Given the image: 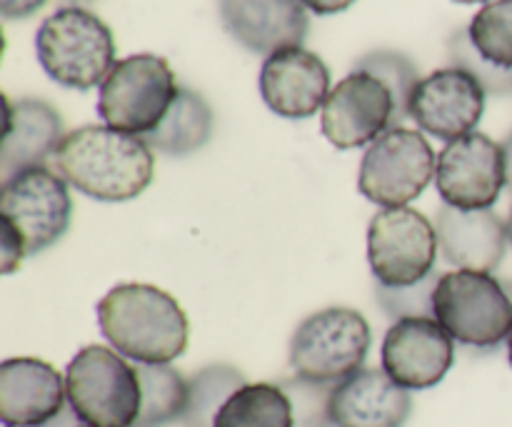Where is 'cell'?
Instances as JSON below:
<instances>
[{"label":"cell","mask_w":512,"mask_h":427,"mask_svg":"<svg viewBox=\"0 0 512 427\" xmlns=\"http://www.w3.org/2000/svg\"><path fill=\"white\" fill-rule=\"evenodd\" d=\"M505 288H508V293H510V298H512V283H505Z\"/></svg>","instance_id":"cell-37"},{"label":"cell","mask_w":512,"mask_h":427,"mask_svg":"<svg viewBox=\"0 0 512 427\" xmlns=\"http://www.w3.org/2000/svg\"><path fill=\"white\" fill-rule=\"evenodd\" d=\"M435 188L445 205L453 208H493L508 188L503 145L485 133H470L448 143L435 165Z\"/></svg>","instance_id":"cell-11"},{"label":"cell","mask_w":512,"mask_h":427,"mask_svg":"<svg viewBox=\"0 0 512 427\" xmlns=\"http://www.w3.org/2000/svg\"><path fill=\"white\" fill-rule=\"evenodd\" d=\"M180 85L170 63L160 55L140 53L118 60L100 85L98 115L120 133H153L168 115Z\"/></svg>","instance_id":"cell-7"},{"label":"cell","mask_w":512,"mask_h":427,"mask_svg":"<svg viewBox=\"0 0 512 427\" xmlns=\"http://www.w3.org/2000/svg\"><path fill=\"white\" fill-rule=\"evenodd\" d=\"M413 413V398L385 370H358L333 385L328 418L333 427H403Z\"/></svg>","instance_id":"cell-20"},{"label":"cell","mask_w":512,"mask_h":427,"mask_svg":"<svg viewBox=\"0 0 512 427\" xmlns=\"http://www.w3.org/2000/svg\"><path fill=\"white\" fill-rule=\"evenodd\" d=\"M73 200L68 183L55 170L28 168L5 180L0 190V223L20 235L25 253L53 248L70 228Z\"/></svg>","instance_id":"cell-10"},{"label":"cell","mask_w":512,"mask_h":427,"mask_svg":"<svg viewBox=\"0 0 512 427\" xmlns=\"http://www.w3.org/2000/svg\"><path fill=\"white\" fill-rule=\"evenodd\" d=\"M5 123L0 143V178L10 180L15 173L40 168L53 160L55 150L68 133H63V115L40 98H3Z\"/></svg>","instance_id":"cell-19"},{"label":"cell","mask_w":512,"mask_h":427,"mask_svg":"<svg viewBox=\"0 0 512 427\" xmlns=\"http://www.w3.org/2000/svg\"><path fill=\"white\" fill-rule=\"evenodd\" d=\"M53 170L78 193L100 203H125L153 183V148L110 125L70 130L53 155Z\"/></svg>","instance_id":"cell-1"},{"label":"cell","mask_w":512,"mask_h":427,"mask_svg":"<svg viewBox=\"0 0 512 427\" xmlns=\"http://www.w3.org/2000/svg\"><path fill=\"white\" fill-rule=\"evenodd\" d=\"M68 403L65 375L38 358H10L0 365V420L5 427H45Z\"/></svg>","instance_id":"cell-16"},{"label":"cell","mask_w":512,"mask_h":427,"mask_svg":"<svg viewBox=\"0 0 512 427\" xmlns=\"http://www.w3.org/2000/svg\"><path fill=\"white\" fill-rule=\"evenodd\" d=\"M283 390L293 400L295 427H330L328 398L333 385L308 383V380H283Z\"/></svg>","instance_id":"cell-29"},{"label":"cell","mask_w":512,"mask_h":427,"mask_svg":"<svg viewBox=\"0 0 512 427\" xmlns=\"http://www.w3.org/2000/svg\"><path fill=\"white\" fill-rule=\"evenodd\" d=\"M213 427H295L293 400L283 385L245 383L220 408Z\"/></svg>","instance_id":"cell-22"},{"label":"cell","mask_w":512,"mask_h":427,"mask_svg":"<svg viewBox=\"0 0 512 427\" xmlns=\"http://www.w3.org/2000/svg\"><path fill=\"white\" fill-rule=\"evenodd\" d=\"M433 318L458 343L493 350L512 333V298L493 273L453 270L435 285Z\"/></svg>","instance_id":"cell-5"},{"label":"cell","mask_w":512,"mask_h":427,"mask_svg":"<svg viewBox=\"0 0 512 427\" xmlns=\"http://www.w3.org/2000/svg\"><path fill=\"white\" fill-rule=\"evenodd\" d=\"M70 3H90V0H70Z\"/></svg>","instance_id":"cell-38"},{"label":"cell","mask_w":512,"mask_h":427,"mask_svg":"<svg viewBox=\"0 0 512 427\" xmlns=\"http://www.w3.org/2000/svg\"><path fill=\"white\" fill-rule=\"evenodd\" d=\"M355 0H303V5L308 10L318 15H335V13H343L353 5Z\"/></svg>","instance_id":"cell-32"},{"label":"cell","mask_w":512,"mask_h":427,"mask_svg":"<svg viewBox=\"0 0 512 427\" xmlns=\"http://www.w3.org/2000/svg\"><path fill=\"white\" fill-rule=\"evenodd\" d=\"M508 238H510V245H512V208H510V215H508Z\"/></svg>","instance_id":"cell-35"},{"label":"cell","mask_w":512,"mask_h":427,"mask_svg":"<svg viewBox=\"0 0 512 427\" xmlns=\"http://www.w3.org/2000/svg\"><path fill=\"white\" fill-rule=\"evenodd\" d=\"M218 10L235 43L265 58L308 38L310 18L303 0H218Z\"/></svg>","instance_id":"cell-17"},{"label":"cell","mask_w":512,"mask_h":427,"mask_svg":"<svg viewBox=\"0 0 512 427\" xmlns=\"http://www.w3.org/2000/svg\"><path fill=\"white\" fill-rule=\"evenodd\" d=\"M435 233L445 263L478 273L498 270L510 243L508 223L493 208L460 210L443 205L435 215Z\"/></svg>","instance_id":"cell-18"},{"label":"cell","mask_w":512,"mask_h":427,"mask_svg":"<svg viewBox=\"0 0 512 427\" xmlns=\"http://www.w3.org/2000/svg\"><path fill=\"white\" fill-rule=\"evenodd\" d=\"M503 153H505V175H508V188L512 193V130L503 143Z\"/></svg>","instance_id":"cell-33"},{"label":"cell","mask_w":512,"mask_h":427,"mask_svg":"<svg viewBox=\"0 0 512 427\" xmlns=\"http://www.w3.org/2000/svg\"><path fill=\"white\" fill-rule=\"evenodd\" d=\"M485 88L463 68H440L420 78L410 98V118L433 138L453 140L475 133L485 113Z\"/></svg>","instance_id":"cell-14"},{"label":"cell","mask_w":512,"mask_h":427,"mask_svg":"<svg viewBox=\"0 0 512 427\" xmlns=\"http://www.w3.org/2000/svg\"><path fill=\"white\" fill-rule=\"evenodd\" d=\"M435 165L433 145L420 130L390 128L365 150L358 190L380 208H405L425 193Z\"/></svg>","instance_id":"cell-9"},{"label":"cell","mask_w":512,"mask_h":427,"mask_svg":"<svg viewBox=\"0 0 512 427\" xmlns=\"http://www.w3.org/2000/svg\"><path fill=\"white\" fill-rule=\"evenodd\" d=\"M40 68L63 88L90 90L103 85L115 65V40L108 25L80 5H65L40 23L35 33Z\"/></svg>","instance_id":"cell-3"},{"label":"cell","mask_w":512,"mask_h":427,"mask_svg":"<svg viewBox=\"0 0 512 427\" xmlns=\"http://www.w3.org/2000/svg\"><path fill=\"white\" fill-rule=\"evenodd\" d=\"M508 360H510V368H512V333H510V338H508Z\"/></svg>","instance_id":"cell-36"},{"label":"cell","mask_w":512,"mask_h":427,"mask_svg":"<svg viewBox=\"0 0 512 427\" xmlns=\"http://www.w3.org/2000/svg\"><path fill=\"white\" fill-rule=\"evenodd\" d=\"M43 5L45 0H0V15L5 20H23Z\"/></svg>","instance_id":"cell-31"},{"label":"cell","mask_w":512,"mask_h":427,"mask_svg":"<svg viewBox=\"0 0 512 427\" xmlns=\"http://www.w3.org/2000/svg\"><path fill=\"white\" fill-rule=\"evenodd\" d=\"M98 325L113 350L133 363L168 365L188 350V315L155 285H115L98 303Z\"/></svg>","instance_id":"cell-2"},{"label":"cell","mask_w":512,"mask_h":427,"mask_svg":"<svg viewBox=\"0 0 512 427\" xmlns=\"http://www.w3.org/2000/svg\"><path fill=\"white\" fill-rule=\"evenodd\" d=\"M438 233L415 208H383L368 225V263L383 288H410L430 278L438 260Z\"/></svg>","instance_id":"cell-8"},{"label":"cell","mask_w":512,"mask_h":427,"mask_svg":"<svg viewBox=\"0 0 512 427\" xmlns=\"http://www.w3.org/2000/svg\"><path fill=\"white\" fill-rule=\"evenodd\" d=\"M0 250H3V263H0V270H3L5 275L18 270L20 263H23V258L28 255L25 253V245L23 240H20V235L5 223H0Z\"/></svg>","instance_id":"cell-30"},{"label":"cell","mask_w":512,"mask_h":427,"mask_svg":"<svg viewBox=\"0 0 512 427\" xmlns=\"http://www.w3.org/2000/svg\"><path fill=\"white\" fill-rule=\"evenodd\" d=\"M143 405L135 427H165L180 423L188 410V380L173 365L138 363Z\"/></svg>","instance_id":"cell-23"},{"label":"cell","mask_w":512,"mask_h":427,"mask_svg":"<svg viewBox=\"0 0 512 427\" xmlns=\"http://www.w3.org/2000/svg\"><path fill=\"white\" fill-rule=\"evenodd\" d=\"M68 405L88 427H135L143 405L138 368L105 345H88L65 370Z\"/></svg>","instance_id":"cell-4"},{"label":"cell","mask_w":512,"mask_h":427,"mask_svg":"<svg viewBox=\"0 0 512 427\" xmlns=\"http://www.w3.org/2000/svg\"><path fill=\"white\" fill-rule=\"evenodd\" d=\"M245 385L243 373L233 365L215 363L198 370L188 380V410L180 425L183 427H213L220 408L228 403L230 395Z\"/></svg>","instance_id":"cell-24"},{"label":"cell","mask_w":512,"mask_h":427,"mask_svg":"<svg viewBox=\"0 0 512 427\" xmlns=\"http://www.w3.org/2000/svg\"><path fill=\"white\" fill-rule=\"evenodd\" d=\"M468 35L485 60L512 70V0L483 5L470 20Z\"/></svg>","instance_id":"cell-26"},{"label":"cell","mask_w":512,"mask_h":427,"mask_svg":"<svg viewBox=\"0 0 512 427\" xmlns=\"http://www.w3.org/2000/svg\"><path fill=\"white\" fill-rule=\"evenodd\" d=\"M455 3H463V5H473V3H493V0H455Z\"/></svg>","instance_id":"cell-34"},{"label":"cell","mask_w":512,"mask_h":427,"mask_svg":"<svg viewBox=\"0 0 512 427\" xmlns=\"http://www.w3.org/2000/svg\"><path fill=\"white\" fill-rule=\"evenodd\" d=\"M438 280L440 275L433 273L430 278L420 280L418 285H410V288H383V285H378V300L393 320L415 318V315L433 318V293Z\"/></svg>","instance_id":"cell-28"},{"label":"cell","mask_w":512,"mask_h":427,"mask_svg":"<svg viewBox=\"0 0 512 427\" xmlns=\"http://www.w3.org/2000/svg\"><path fill=\"white\" fill-rule=\"evenodd\" d=\"M260 95L280 118H313L330 95V70L303 45L283 48L268 55L260 68Z\"/></svg>","instance_id":"cell-15"},{"label":"cell","mask_w":512,"mask_h":427,"mask_svg":"<svg viewBox=\"0 0 512 427\" xmlns=\"http://www.w3.org/2000/svg\"><path fill=\"white\" fill-rule=\"evenodd\" d=\"M213 125L215 118L208 100L195 93V90L180 85L163 123L153 133L145 135L143 140L158 153L180 158V155H190L195 150L205 148L208 140L213 138Z\"/></svg>","instance_id":"cell-21"},{"label":"cell","mask_w":512,"mask_h":427,"mask_svg":"<svg viewBox=\"0 0 512 427\" xmlns=\"http://www.w3.org/2000/svg\"><path fill=\"white\" fill-rule=\"evenodd\" d=\"M448 53L450 60H453L455 68L468 70L470 75L480 80V85L485 88V93L493 95H510L512 93V70L498 68L490 60H485L483 55L478 53V48L470 40L468 28L455 30L448 40Z\"/></svg>","instance_id":"cell-27"},{"label":"cell","mask_w":512,"mask_h":427,"mask_svg":"<svg viewBox=\"0 0 512 427\" xmlns=\"http://www.w3.org/2000/svg\"><path fill=\"white\" fill-rule=\"evenodd\" d=\"M370 343L373 333L363 313L338 305L318 310L290 338V368L308 383L338 385L363 370Z\"/></svg>","instance_id":"cell-6"},{"label":"cell","mask_w":512,"mask_h":427,"mask_svg":"<svg viewBox=\"0 0 512 427\" xmlns=\"http://www.w3.org/2000/svg\"><path fill=\"white\" fill-rule=\"evenodd\" d=\"M380 360L400 388L428 390L453 368L455 340L435 318H400L385 333Z\"/></svg>","instance_id":"cell-13"},{"label":"cell","mask_w":512,"mask_h":427,"mask_svg":"<svg viewBox=\"0 0 512 427\" xmlns=\"http://www.w3.org/2000/svg\"><path fill=\"white\" fill-rule=\"evenodd\" d=\"M353 70H365V73L375 75L388 85L395 98V123H398V128H403L405 120L410 118V98L420 83L418 65L400 50L383 48L365 53Z\"/></svg>","instance_id":"cell-25"},{"label":"cell","mask_w":512,"mask_h":427,"mask_svg":"<svg viewBox=\"0 0 512 427\" xmlns=\"http://www.w3.org/2000/svg\"><path fill=\"white\" fill-rule=\"evenodd\" d=\"M320 123L335 148H363L390 128H398L395 98L383 80L365 70H353L330 90Z\"/></svg>","instance_id":"cell-12"}]
</instances>
